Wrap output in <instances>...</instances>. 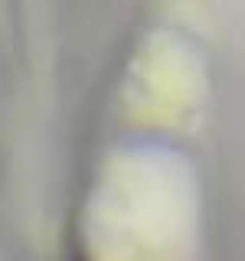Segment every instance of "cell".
Segmentation results:
<instances>
[{"instance_id": "cell-1", "label": "cell", "mask_w": 245, "mask_h": 261, "mask_svg": "<svg viewBox=\"0 0 245 261\" xmlns=\"http://www.w3.org/2000/svg\"><path fill=\"white\" fill-rule=\"evenodd\" d=\"M92 216L108 261H174L190 235V183L174 160L131 153L102 183Z\"/></svg>"}]
</instances>
